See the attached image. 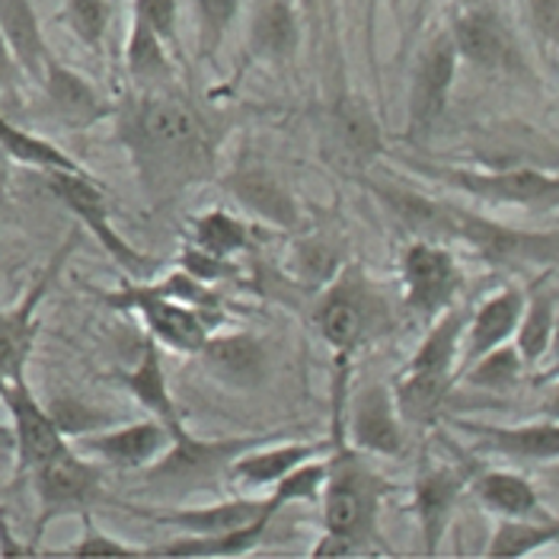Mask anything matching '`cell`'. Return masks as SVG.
<instances>
[{
	"label": "cell",
	"instance_id": "37",
	"mask_svg": "<svg viewBox=\"0 0 559 559\" xmlns=\"http://www.w3.org/2000/svg\"><path fill=\"white\" fill-rule=\"evenodd\" d=\"M192 243L212 257L230 259L250 247V230L240 217L215 209V212L199 215L192 221Z\"/></svg>",
	"mask_w": 559,
	"mask_h": 559
},
{
	"label": "cell",
	"instance_id": "10",
	"mask_svg": "<svg viewBox=\"0 0 559 559\" xmlns=\"http://www.w3.org/2000/svg\"><path fill=\"white\" fill-rule=\"evenodd\" d=\"M0 403L13 423V448H16V474L29 476L36 467L48 464L61 451H68V435L51 416V409L39 403L29 381H10L0 388Z\"/></svg>",
	"mask_w": 559,
	"mask_h": 559
},
{
	"label": "cell",
	"instance_id": "11",
	"mask_svg": "<svg viewBox=\"0 0 559 559\" xmlns=\"http://www.w3.org/2000/svg\"><path fill=\"white\" fill-rule=\"evenodd\" d=\"M435 176L438 182L461 189L474 199L492 205H527V209H547L559 205V176L540 170H461V167H419Z\"/></svg>",
	"mask_w": 559,
	"mask_h": 559
},
{
	"label": "cell",
	"instance_id": "8",
	"mask_svg": "<svg viewBox=\"0 0 559 559\" xmlns=\"http://www.w3.org/2000/svg\"><path fill=\"white\" fill-rule=\"evenodd\" d=\"M78 243H81V234H71L55 250V257L48 259V265L39 272V278L29 285V292L13 307L0 310V388L10 384V381L26 378V361L33 355L36 333H39V307H43L45 295L51 292V285L58 282L68 257L78 250Z\"/></svg>",
	"mask_w": 559,
	"mask_h": 559
},
{
	"label": "cell",
	"instance_id": "48",
	"mask_svg": "<svg viewBox=\"0 0 559 559\" xmlns=\"http://www.w3.org/2000/svg\"><path fill=\"white\" fill-rule=\"evenodd\" d=\"M464 7H476V3H483V0H461Z\"/></svg>",
	"mask_w": 559,
	"mask_h": 559
},
{
	"label": "cell",
	"instance_id": "38",
	"mask_svg": "<svg viewBox=\"0 0 559 559\" xmlns=\"http://www.w3.org/2000/svg\"><path fill=\"white\" fill-rule=\"evenodd\" d=\"M64 23L78 43L90 51H103L112 23V0H64Z\"/></svg>",
	"mask_w": 559,
	"mask_h": 559
},
{
	"label": "cell",
	"instance_id": "36",
	"mask_svg": "<svg viewBox=\"0 0 559 559\" xmlns=\"http://www.w3.org/2000/svg\"><path fill=\"white\" fill-rule=\"evenodd\" d=\"M554 336H557V304L547 292L534 295L524 304V313L515 330V348L524 361H540L550 352Z\"/></svg>",
	"mask_w": 559,
	"mask_h": 559
},
{
	"label": "cell",
	"instance_id": "33",
	"mask_svg": "<svg viewBox=\"0 0 559 559\" xmlns=\"http://www.w3.org/2000/svg\"><path fill=\"white\" fill-rule=\"evenodd\" d=\"M476 499L502 518H527L537 515V489L518 474H502V471H492V474H483L474 483Z\"/></svg>",
	"mask_w": 559,
	"mask_h": 559
},
{
	"label": "cell",
	"instance_id": "26",
	"mask_svg": "<svg viewBox=\"0 0 559 559\" xmlns=\"http://www.w3.org/2000/svg\"><path fill=\"white\" fill-rule=\"evenodd\" d=\"M454 384V374H435V371H413L403 368V374L393 384V400L400 409V419L406 426H429L438 419L448 393Z\"/></svg>",
	"mask_w": 559,
	"mask_h": 559
},
{
	"label": "cell",
	"instance_id": "43",
	"mask_svg": "<svg viewBox=\"0 0 559 559\" xmlns=\"http://www.w3.org/2000/svg\"><path fill=\"white\" fill-rule=\"evenodd\" d=\"M179 259H182V269H186L189 275H195L199 282H205V285H215V282H221L224 275H230L227 259L212 257V253L199 250L195 243L182 247V257Z\"/></svg>",
	"mask_w": 559,
	"mask_h": 559
},
{
	"label": "cell",
	"instance_id": "44",
	"mask_svg": "<svg viewBox=\"0 0 559 559\" xmlns=\"http://www.w3.org/2000/svg\"><path fill=\"white\" fill-rule=\"evenodd\" d=\"M527 16L537 39L550 48L559 45V0H527Z\"/></svg>",
	"mask_w": 559,
	"mask_h": 559
},
{
	"label": "cell",
	"instance_id": "1",
	"mask_svg": "<svg viewBox=\"0 0 559 559\" xmlns=\"http://www.w3.org/2000/svg\"><path fill=\"white\" fill-rule=\"evenodd\" d=\"M116 138L129 151L147 202L164 205L215 170V131L170 93H138L116 109Z\"/></svg>",
	"mask_w": 559,
	"mask_h": 559
},
{
	"label": "cell",
	"instance_id": "21",
	"mask_svg": "<svg viewBox=\"0 0 559 559\" xmlns=\"http://www.w3.org/2000/svg\"><path fill=\"white\" fill-rule=\"evenodd\" d=\"M116 381L138 400V406H144L154 419L170 426L173 435L186 429V419H182L170 388H167V371H164V358L157 352V340H147L144 352H141V361L131 371H119Z\"/></svg>",
	"mask_w": 559,
	"mask_h": 559
},
{
	"label": "cell",
	"instance_id": "16",
	"mask_svg": "<svg viewBox=\"0 0 559 559\" xmlns=\"http://www.w3.org/2000/svg\"><path fill=\"white\" fill-rule=\"evenodd\" d=\"M454 237L474 243L492 262H544L559 259V237L554 234H521L499 227L486 217L467 215L454 209Z\"/></svg>",
	"mask_w": 559,
	"mask_h": 559
},
{
	"label": "cell",
	"instance_id": "35",
	"mask_svg": "<svg viewBox=\"0 0 559 559\" xmlns=\"http://www.w3.org/2000/svg\"><path fill=\"white\" fill-rule=\"evenodd\" d=\"M126 68L138 84H160L173 74L167 43L138 16H131L129 45H126Z\"/></svg>",
	"mask_w": 559,
	"mask_h": 559
},
{
	"label": "cell",
	"instance_id": "49",
	"mask_svg": "<svg viewBox=\"0 0 559 559\" xmlns=\"http://www.w3.org/2000/svg\"><path fill=\"white\" fill-rule=\"evenodd\" d=\"M112 3H119V0H112Z\"/></svg>",
	"mask_w": 559,
	"mask_h": 559
},
{
	"label": "cell",
	"instance_id": "25",
	"mask_svg": "<svg viewBox=\"0 0 559 559\" xmlns=\"http://www.w3.org/2000/svg\"><path fill=\"white\" fill-rule=\"evenodd\" d=\"M461 429L476 435L486 448L502 451L521 461H554L559 457V423H534V426H476L461 423Z\"/></svg>",
	"mask_w": 559,
	"mask_h": 559
},
{
	"label": "cell",
	"instance_id": "23",
	"mask_svg": "<svg viewBox=\"0 0 559 559\" xmlns=\"http://www.w3.org/2000/svg\"><path fill=\"white\" fill-rule=\"evenodd\" d=\"M451 36L461 58H467L476 68H506L512 61V39L492 10L471 7L454 20Z\"/></svg>",
	"mask_w": 559,
	"mask_h": 559
},
{
	"label": "cell",
	"instance_id": "28",
	"mask_svg": "<svg viewBox=\"0 0 559 559\" xmlns=\"http://www.w3.org/2000/svg\"><path fill=\"white\" fill-rule=\"evenodd\" d=\"M333 138L348 164H368L381 154V126L365 99H343L333 109Z\"/></svg>",
	"mask_w": 559,
	"mask_h": 559
},
{
	"label": "cell",
	"instance_id": "40",
	"mask_svg": "<svg viewBox=\"0 0 559 559\" xmlns=\"http://www.w3.org/2000/svg\"><path fill=\"white\" fill-rule=\"evenodd\" d=\"M84 521V534H81V540L71 547V550H64V557H119V559H131V557H147V550H138V547H131L126 540H119V537H112V534H106L90 512L81 515Z\"/></svg>",
	"mask_w": 559,
	"mask_h": 559
},
{
	"label": "cell",
	"instance_id": "12",
	"mask_svg": "<svg viewBox=\"0 0 559 559\" xmlns=\"http://www.w3.org/2000/svg\"><path fill=\"white\" fill-rule=\"evenodd\" d=\"M122 509L129 515L154 521L160 527H170L179 534H199V537H215V534H227L237 531L257 518L269 515V512H282L285 499L278 492H269L262 499L253 496H237V499H221L212 506H189V509H176V506H138V502H122Z\"/></svg>",
	"mask_w": 559,
	"mask_h": 559
},
{
	"label": "cell",
	"instance_id": "30",
	"mask_svg": "<svg viewBox=\"0 0 559 559\" xmlns=\"http://www.w3.org/2000/svg\"><path fill=\"white\" fill-rule=\"evenodd\" d=\"M464 330H467L464 310L448 307V310L435 320L431 333L423 340V345L416 348V355L409 358L406 368H413V371H435V374H454V361H457V355H461Z\"/></svg>",
	"mask_w": 559,
	"mask_h": 559
},
{
	"label": "cell",
	"instance_id": "24",
	"mask_svg": "<svg viewBox=\"0 0 559 559\" xmlns=\"http://www.w3.org/2000/svg\"><path fill=\"white\" fill-rule=\"evenodd\" d=\"M0 29L13 48L23 74L36 84H43L45 68L55 55L45 43L43 23H39L33 0H0Z\"/></svg>",
	"mask_w": 559,
	"mask_h": 559
},
{
	"label": "cell",
	"instance_id": "29",
	"mask_svg": "<svg viewBox=\"0 0 559 559\" xmlns=\"http://www.w3.org/2000/svg\"><path fill=\"white\" fill-rule=\"evenodd\" d=\"M381 195V202L388 205L393 215L400 217L403 227H409L413 234L419 237H431V234H448L454 237V209L451 205H441L429 195H419V192H409V189H374Z\"/></svg>",
	"mask_w": 559,
	"mask_h": 559
},
{
	"label": "cell",
	"instance_id": "22",
	"mask_svg": "<svg viewBox=\"0 0 559 559\" xmlns=\"http://www.w3.org/2000/svg\"><path fill=\"white\" fill-rule=\"evenodd\" d=\"M524 295L518 288H506L499 295H492L489 301H483L476 307V313L471 317L467 330H464V365L471 368L476 358H483L486 352L499 348L509 343V336H515L521 313H524Z\"/></svg>",
	"mask_w": 559,
	"mask_h": 559
},
{
	"label": "cell",
	"instance_id": "45",
	"mask_svg": "<svg viewBox=\"0 0 559 559\" xmlns=\"http://www.w3.org/2000/svg\"><path fill=\"white\" fill-rule=\"evenodd\" d=\"M23 68L13 55V48L7 43L3 29H0V109L16 103V93H20V81H23Z\"/></svg>",
	"mask_w": 559,
	"mask_h": 559
},
{
	"label": "cell",
	"instance_id": "32",
	"mask_svg": "<svg viewBox=\"0 0 559 559\" xmlns=\"http://www.w3.org/2000/svg\"><path fill=\"white\" fill-rule=\"evenodd\" d=\"M230 192L240 199V205L243 209H250L253 215L265 217V221H272V224H278V227H292L295 224V202L288 199V192L269 176V173L262 170H243L237 173L234 179H230Z\"/></svg>",
	"mask_w": 559,
	"mask_h": 559
},
{
	"label": "cell",
	"instance_id": "14",
	"mask_svg": "<svg viewBox=\"0 0 559 559\" xmlns=\"http://www.w3.org/2000/svg\"><path fill=\"white\" fill-rule=\"evenodd\" d=\"M173 444V429L164 426L160 419H144L131 426H116V429H99L78 438V451L86 457H96L99 464L126 474H141L151 467L167 448Z\"/></svg>",
	"mask_w": 559,
	"mask_h": 559
},
{
	"label": "cell",
	"instance_id": "7",
	"mask_svg": "<svg viewBox=\"0 0 559 559\" xmlns=\"http://www.w3.org/2000/svg\"><path fill=\"white\" fill-rule=\"evenodd\" d=\"M48 192L71 212L81 217V224L86 227V234H93L99 240V247L109 253V259H116L129 275L144 278L154 262L144 257L141 250H134L129 240L116 230L112 217H109V202L103 195V189L96 186V179L86 170H48Z\"/></svg>",
	"mask_w": 559,
	"mask_h": 559
},
{
	"label": "cell",
	"instance_id": "15",
	"mask_svg": "<svg viewBox=\"0 0 559 559\" xmlns=\"http://www.w3.org/2000/svg\"><path fill=\"white\" fill-rule=\"evenodd\" d=\"M345 435L358 451L396 457L403 451V419L393 400V390L384 384H368L352 400L345 396Z\"/></svg>",
	"mask_w": 559,
	"mask_h": 559
},
{
	"label": "cell",
	"instance_id": "41",
	"mask_svg": "<svg viewBox=\"0 0 559 559\" xmlns=\"http://www.w3.org/2000/svg\"><path fill=\"white\" fill-rule=\"evenodd\" d=\"M199 3V20H202V36H205V51H215L224 33L230 29L240 0H195Z\"/></svg>",
	"mask_w": 559,
	"mask_h": 559
},
{
	"label": "cell",
	"instance_id": "18",
	"mask_svg": "<svg viewBox=\"0 0 559 559\" xmlns=\"http://www.w3.org/2000/svg\"><path fill=\"white\" fill-rule=\"evenodd\" d=\"M39 86H43L45 93V106L68 129H90L99 119H106L109 112H116V109L106 106L99 90L90 84L84 74H78L74 68L61 64L58 58L48 61Z\"/></svg>",
	"mask_w": 559,
	"mask_h": 559
},
{
	"label": "cell",
	"instance_id": "19",
	"mask_svg": "<svg viewBox=\"0 0 559 559\" xmlns=\"http://www.w3.org/2000/svg\"><path fill=\"white\" fill-rule=\"evenodd\" d=\"M464 489V476L451 467H426L416 476L413 486V509H416V521H419V534L426 544V554H438V544L451 524V515L457 509Z\"/></svg>",
	"mask_w": 559,
	"mask_h": 559
},
{
	"label": "cell",
	"instance_id": "31",
	"mask_svg": "<svg viewBox=\"0 0 559 559\" xmlns=\"http://www.w3.org/2000/svg\"><path fill=\"white\" fill-rule=\"evenodd\" d=\"M0 151L10 157V160H16V164H23V167H33V170H84L74 157H68L58 144H51V141H45L39 134H33V131L20 129V126H13L10 122V116L0 109Z\"/></svg>",
	"mask_w": 559,
	"mask_h": 559
},
{
	"label": "cell",
	"instance_id": "4",
	"mask_svg": "<svg viewBox=\"0 0 559 559\" xmlns=\"http://www.w3.org/2000/svg\"><path fill=\"white\" fill-rule=\"evenodd\" d=\"M265 438L257 435H240V438H195L189 429L176 431L173 444L151 464L141 471L144 486L157 489L167 499H182V496H195V492H217L221 483H227L230 464L262 444Z\"/></svg>",
	"mask_w": 559,
	"mask_h": 559
},
{
	"label": "cell",
	"instance_id": "3",
	"mask_svg": "<svg viewBox=\"0 0 559 559\" xmlns=\"http://www.w3.org/2000/svg\"><path fill=\"white\" fill-rule=\"evenodd\" d=\"M317 333L336 355H352L393 326V313L378 282L361 265H345L313 310Z\"/></svg>",
	"mask_w": 559,
	"mask_h": 559
},
{
	"label": "cell",
	"instance_id": "6",
	"mask_svg": "<svg viewBox=\"0 0 559 559\" xmlns=\"http://www.w3.org/2000/svg\"><path fill=\"white\" fill-rule=\"evenodd\" d=\"M29 479H33L36 502H39L33 540L43 537L51 521L64 515H84L103 499V467L93 464L74 444L43 467H36Z\"/></svg>",
	"mask_w": 559,
	"mask_h": 559
},
{
	"label": "cell",
	"instance_id": "34",
	"mask_svg": "<svg viewBox=\"0 0 559 559\" xmlns=\"http://www.w3.org/2000/svg\"><path fill=\"white\" fill-rule=\"evenodd\" d=\"M559 540V521L547 518V521H534V515L527 518H506L492 540H489V557L492 559H518L531 557L534 550L557 544Z\"/></svg>",
	"mask_w": 559,
	"mask_h": 559
},
{
	"label": "cell",
	"instance_id": "13",
	"mask_svg": "<svg viewBox=\"0 0 559 559\" xmlns=\"http://www.w3.org/2000/svg\"><path fill=\"white\" fill-rule=\"evenodd\" d=\"M461 51L454 45L451 33L435 36L416 61L413 71V86H409V134L423 138L435 129V122L444 116L454 74H457Z\"/></svg>",
	"mask_w": 559,
	"mask_h": 559
},
{
	"label": "cell",
	"instance_id": "47",
	"mask_svg": "<svg viewBox=\"0 0 559 559\" xmlns=\"http://www.w3.org/2000/svg\"><path fill=\"white\" fill-rule=\"evenodd\" d=\"M33 554H36L33 547L13 544V534H10L7 521L0 518V557H33Z\"/></svg>",
	"mask_w": 559,
	"mask_h": 559
},
{
	"label": "cell",
	"instance_id": "5",
	"mask_svg": "<svg viewBox=\"0 0 559 559\" xmlns=\"http://www.w3.org/2000/svg\"><path fill=\"white\" fill-rule=\"evenodd\" d=\"M99 301L112 310H131L144 320L151 340L182 355H199L215 330L217 317H209L202 307L173 301L157 285H122L119 292L99 295Z\"/></svg>",
	"mask_w": 559,
	"mask_h": 559
},
{
	"label": "cell",
	"instance_id": "2",
	"mask_svg": "<svg viewBox=\"0 0 559 559\" xmlns=\"http://www.w3.org/2000/svg\"><path fill=\"white\" fill-rule=\"evenodd\" d=\"M345 361L340 355V378H336V416H333V451L336 457L326 464V483H323V524L330 534H340L352 540L361 554L368 547L384 550L381 544V502L390 492V483L378 474L361 451L345 444Z\"/></svg>",
	"mask_w": 559,
	"mask_h": 559
},
{
	"label": "cell",
	"instance_id": "42",
	"mask_svg": "<svg viewBox=\"0 0 559 559\" xmlns=\"http://www.w3.org/2000/svg\"><path fill=\"white\" fill-rule=\"evenodd\" d=\"M131 16L144 20L164 43L176 39V16H179V0H131Z\"/></svg>",
	"mask_w": 559,
	"mask_h": 559
},
{
	"label": "cell",
	"instance_id": "39",
	"mask_svg": "<svg viewBox=\"0 0 559 559\" xmlns=\"http://www.w3.org/2000/svg\"><path fill=\"white\" fill-rule=\"evenodd\" d=\"M521 365H524V358H521L518 348L499 345V348L486 352L483 358H476L474 365L464 371V378H467V384H474V388H512L518 381V374H521Z\"/></svg>",
	"mask_w": 559,
	"mask_h": 559
},
{
	"label": "cell",
	"instance_id": "17",
	"mask_svg": "<svg viewBox=\"0 0 559 559\" xmlns=\"http://www.w3.org/2000/svg\"><path fill=\"white\" fill-rule=\"evenodd\" d=\"M333 441H288V444H257L250 451H243L230 471H227V483H234L243 492L253 489H272L275 483H282L295 467H301L307 461L320 457L323 451H330Z\"/></svg>",
	"mask_w": 559,
	"mask_h": 559
},
{
	"label": "cell",
	"instance_id": "9",
	"mask_svg": "<svg viewBox=\"0 0 559 559\" xmlns=\"http://www.w3.org/2000/svg\"><path fill=\"white\" fill-rule=\"evenodd\" d=\"M400 282H403V301L416 310L423 320H438L464 285L461 265L444 247L431 243L426 237L413 240L400 257Z\"/></svg>",
	"mask_w": 559,
	"mask_h": 559
},
{
	"label": "cell",
	"instance_id": "27",
	"mask_svg": "<svg viewBox=\"0 0 559 559\" xmlns=\"http://www.w3.org/2000/svg\"><path fill=\"white\" fill-rule=\"evenodd\" d=\"M301 43V23L292 0H265L259 7L253 29H250V48L262 61H288Z\"/></svg>",
	"mask_w": 559,
	"mask_h": 559
},
{
	"label": "cell",
	"instance_id": "20",
	"mask_svg": "<svg viewBox=\"0 0 559 559\" xmlns=\"http://www.w3.org/2000/svg\"><path fill=\"white\" fill-rule=\"evenodd\" d=\"M205 371L230 384V388L253 390L262 381L265 371V348L250 333H234V336H209V343L199 352Z\"/></svg>",
	"mask_w": 559,
	"mask_h": 559
},
{
	"label": "cell",
	"instance_id": "46",
	"mask_svg": "<svg viewBox=\"0 0 559 559\" xmlns=\"http://www.w3.org/2000/svg\"><path fill=\"white\" fill-rule=\"evenodd\" d=\"M310 557L313 559H333V557L345 559V557H361V550H358L352 540H345V537H340V534H330V531H326V534L320 537V544L310 550Z\"/></svg>",
	"mask_w": 559,
	"mask_h": 559
}]
</instances>
